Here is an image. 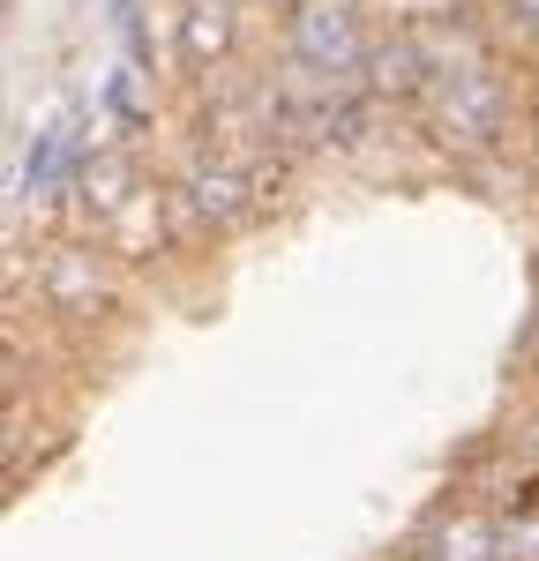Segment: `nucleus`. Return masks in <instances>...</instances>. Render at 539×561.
I'll use <instances>...</instances> for the list:
<instances>
[{
	"label": "nucleus",
	"instance_id": "10",
	"mask_svg": "<svg viewBox=\"0 0 539 561\" xmlns=\"http://www.w3.org/2000/svg\"><path fill=\"white\" fill-rule=\"evenodd\" d=\"M509 15H517L525 31H539V0H509Z\"/></svg>",
	"mask_w": 539,
	"mask_h": 561
},
{
	"label": "nucleus",
	"instance_id": "5",
	"mask_svg": "<svg viewBox=\"0 0 539 561\" xmlns=\"http://www.w3.org/2000/svg\"><path fill=\"white\" fill-rule=\"evenodd\" d=\"M218 45H225V15H218V8H195V15H187V53L210 60Z\"/></svg>",
	"mask_w": 539,
	"mask_h": 561
},
{
	"label": "nucleus",
	"instance_id": "9",
	"mask_svg": "<svg viewBox=\"0 0 539 561\" xmlns=\"http://www.w3.org/2000/svg\"><path fill=\"white\" fill-rule=\"evenodd\" d=\"M113 113H121L128 128H142V90H135V68H128V76H113Z\"/></svg>",
	"mask_w": 539,
	"mask_h": 561
},
{
	"label": "nucleus",
	"instance_id": "4",
	"mask_svg": "<svg viewBox=\"0 0 539 561\" xmlns=\"http://www.w3.org/2000/svg\"><path fill=\"white\" fill-rule=\"evenodd\" d=\"M187 195H195V210H203V217H240L248 180H240V173H218V165H203V173L187 180Z\"/></svg>",
	"mask_w": 539,
	"mask_h": 561
},
{
	"label": "nucleus",
	"instance_id": "8",
	"mask_svg": "<svg viewBox=\"0 0 539 561\" xmlns=\"http://www.w3.org/2000/svg\"><path fill=\"white\" fill-rule=\"evenodd\" d=\"M113 23H121V38H128L135 60H150V38H142V8H135V0H113Z\"/></svg>",
	"mask_w": 539,
	"mask_h": 561
},
{
	"label": "nucleus",
	"instance_id": "1",
	"mask_svg": "<svg viewBox=\"0 0 539 561\" xmlns=\"http://www.w3.org/2000/svg\"><path fill=\"white\" fill-rule=\"evenodd\" d=\"M293 53H300L308 68H322V76L367 68V45H359L353 8H337V0H308V8L293 15Z\"/></svg>",
	"mask_w": 539,
	"mask_h": 561
},
{
	"label": "nucleus",
	"instance_id": "6",
	"mask_svg": "<svg viewBox=\"0 0 539 561\" xmlns=\"http://www.w3.org/2000/svg\"><path fill=\"white\" fill-rule=\"evenodd\" d=\"M60 158H68V142H60V135H45L38 150H31V195H45V187L60 180Z\"/></svg>",
	"mask_w": 539,
	"mask_h": 561
},
{
	"label": "nucleus",
	"instance_id": "3",
	"mask_svg": "<svg viewBox=\"0 0 539 561\" xmlns=\"http://www.w3.org/2000/svg\"><path fill=\"white\" fill-rule=\"evenodd\" d=\"M427 76H435V68H427V45L420 38H398V45H375V53H367V90H375V98H390V90L412 98Z\"/></svg>",
	"mask_w": 539,
	"mask_h": 561
},
{
	"label": "nucleus",
	"instance_id": "2",
	"mask_svg": "<svg viewBox=\"0 0 539 561\" xmlns=\"http://www.w3.org/2000/svg\"><path fill=\"white\" fill-rule=\"evenodd\" d=\"M443 135L465 142V150H488L494 135H502V83L480 76V68L449 76L443 83Z\"/></svg>",
	"mask_w": 539,
	"mask_h": 561
},
{
	"label": "nucleus",
	"instance_id": "7",
	"mask_svg": "<svg viewBox=\"0 0 539 561\" xmlns=\"http://www.w3.org/2000/svg\"><path fill=\"white\" fill-rule=\"evenodd\" d=\"M121 180H128V173H121V165H113V158H105V165H90V173H83L90 203H98V210H113V203H121Z\"/></svg>",
	"mask_w": 539,
	"mask_h": 561
}]
</instances>
